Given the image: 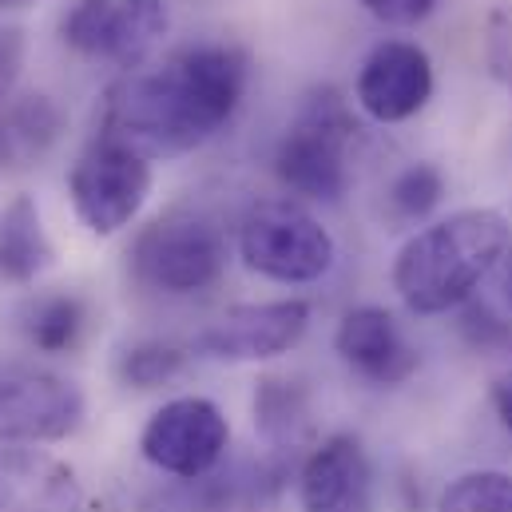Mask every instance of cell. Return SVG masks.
<instances>
[{"label":"cell","mask_w":512,"mask_h":512,"mask_svg":"<svg viewBox=\"0 0 512 512\" xmlns=\"http://www.w3.org/2000/svg\"><path fill=\"white\" fill-rule=\"evenodd\" d=\"M505 298H509V306H512V247H509V255H505Z\"/></svg>","instance_id":"83f0119b"},{"label":"cell","mask_w":512,"mask_h":512,"mask_svg":"<svg viewBox=\"0 0 512 512\" xmlns=\"http://www.w3.org/2000/svg\"><path fill=\"white\" fill-rule=\"evenodd\" d=\"M167 36V4L163 0H116V24L108 60L124 72H135Z\"/></svg>","instance_id":"e0dca14e"},{"label":"cell","mask_w":512,"mask_h":512,"mask_svg":"<svg viewBox=\"0 0 512 512\" xmlns=\"http://www.w3.org/2000/svg\"><path fill=\"white\" fill-rule=\"evenodd\" d=\"M112 24H116V0H76L60 20V36L72 52L88 60H108Z\"/></svg>","instance_id":"ffe728a7"},{"label":"cell","mask_w":512,"mask_h":512,"mask_svg":"<svg viewBox=\"0 0 512 512\" xmlns=\"http://www.w3.org/2000/svg\"><path fill=\"white\" fill-rule=\"evenodd\" d=\"M24 68V28L16 24H0V92L8 96V88L16 84Z\"/></svg>","instance_id":"d4e9b609"},{"label":"cell","mask_w":512,"mask_h":512,"mask_svg":"<svg viewBox=\"0 0 512 512\" xmlns=\"http://www.w3.org/2000/svg\"><path fill=\"white\" fill-rule=\"evenodd\" d=\"M20 330L40 354H68L88 330V306L76 294H40L20 310Z\"/></svg>","instance_id":"2e32d148"},{"label":"cell","mask_w":512,"mask_h":512,"mask_svg":"<svg viewBox=\"0 0 512 512\" xmlns=\"http://www.w3.org/2000/svg\"><path fill=\"white\" fill-rule=\"evenodd\" d=\"M56 262V247L44 231L40 207L32 195H16L0 211V282L28 286Z\"/></svg>","instance_id":"5bb4252c"},{"label":"cell","mask_w":512,"mask_h":512,"mask_svg":"<svg viewBox=\"0 0 512 512\" xmlns=\"http://www.w3.org/2000/svg\"><path fill=\"white\" fill-rule=\"evenodd\" d=\"M509 219L497 207L457 211L425 231H417L393 258L397 298L421 314H449L465 306L489 270L509 255Z\"/></svg>","instance_id":"7a4b0ae2"},{"label":"cell","mask_w":512,"mask_h":512,"mask_svg":"<svg viewBox=\"0 0 512 512\" xmlns=\"http://www.w3.org/2000/svg\"><path fill=\"white\" fill-rule=\"evenodd\" d=\"M255 429L270 445H298L310 433V389L294 378H258L255 385Z\"/></svg>","instance_id":"9a60e30c"},{"label":"cell","mask_w":512,"mask_h":512,"mask_svg":"<svg viewBox=\"0 0 512 512\" xmlns=\"http://www.w3.org/2000/svg\"><path fill=\"white\" fill-rule=\"evenodd\" d=\"M28 0H0V8H24Z\"/></svg>","instance_id":"f1b7e54d"},{"label":"cell","mask_w":512,"mask_h":512,"mask_svg":"<svg viewBox=\"0 0 512 512\" xmlns=\"http://www.w3.org/2000/svg\"><path fill=\"white\" fill-rule=\"evenodd\" d=\"M131 274L171 298L211 290L227 270L223 231L195 211H167L147 223L131 243Z\"/></svg>","instance_id":"277c9868"},{"label":"cell","mask_w":512,"mask_h":512,"mask_svg":"<svg viewBox=\"0 0 512 512\" xmlns=\"http://www.w3.org/2000/svg\"><path fill=\"white\" fill-rule=\"evenodd\" d=\"M489 397H493V409H497V417H501V425L512 433V370L509 374H501L493 389H489Z\"/></svg>","instance_id":"484cf974"},{"label":"cell","mask_w":512,"mask_h":512,"mask_svg":"<svg viewBox=\"0 0 512 512\" xmlns=\"http://www.w3.org/2000/svg\"><path fill=\"white\" fill-rule=\"evenodd\" d=\"M0 512H88L72 465L36 445H0Z\"/></svg>","instance_id":"4fadbf2b"},{"label":"cell","mask_w":512,"mask_h":512,"mask_svg":"<svg viewBox=\"0 0 512 512\" xmlns=\"http://www.w3.org/2000/svg\"><path fill=\"white\" fill-rule=\"evenodd\" d=\"M433 100V60L413 40L378 44L358 72V108L378 124H405Z\"/></svg>","instance_id":"30bf717a"},{"label":"cell","mask_w":512,"mask_h":512,"mask_svg":"<svg viewBox=\"0 0 512 512\" xmlns=\"http://www.w3.org/2000/svg\"><path fill=\"white\" fill-rule=\"evenodd\" d=\"M445 199V175L437 163H409L393 183H389V207L397 219L417 223L433 215Z\"/></svg>","instance_id":"7402d4cb"},{"label":"cell","mask_w":512,"mask_h":512,"mask_svg":"<svg viewBox=\"0 0 512 512\" xmlns=\"http://www.w3.org/2000/svg\"><path fill=\"white\" fill-rule=\"evenodd\" d=\"M485 64L512 100V0H501L485 16Z\"/></svg>","instance_id":"603a6c76"},{"label":"cell","mask_w":512,"mask_h":512,"mask_svg":"<svg viewBox=\"0 0 512 512\" xmlns=\"http://www.w3.org/2000/svg\"><path fill=\"white\" fill-rule=\"evenodd\" d=\"M302 512H374V465L354 433H330L298 469Z\"/></svg>","instance_id":"8fae6325"},{"label":"cell","mask_w":512,"mask_h":512,"mask_svg":"<svg viewBox=\"0 0 512 512\" xmlns=\"http://www.w3.org/2000/svg\"><path fill=\"white\" fill-rule=\"evenodd\" d=\"M4 108H8V104H4V92H0V171L16 159V155H12V139H8V124H4Z\"/></svg>","instance_id":"4316f807"},{"label":"cell","mask_w":512,"mask_h":512,"mask_svg":"<svg viewBox=\"0 0 512 512\" xmlns=\"http://www.w3.org/2000/svg\"><path fill=\"white\" fill-rule=\"evenodd\" d=\"M310 318L314 310L306 298L243 302L195 338V354L211 362H270L278 354H290L306 338Z\"/></svg>","instance_id":"9c48e42d"},{"label":"cell","mask_w":512,"mask_h":512,"mask_svg":"<svg viewBox=\"0 0 512 512\" xmlns=\"http://www.w3.org/2000/svg\"><path fill=\"white\" fill-rule=\"evenodd\" d=\"M338 358L370 385H401L417 374V350L385 306H354L334 330Z\"/></svg>","instance_id":"7c38bea8"},{"label":"cell","mask_w":512,"mask_h":512,"mask_svg":"<svg viewBox=\"0 0 512 512\" xmlns=\"http://www.w3.org/2000/svg\"><path fill=\"white\" fill-rule=\"evenodd\" d=\"M84 409L76 382L32 362H0V445L64 441L80 429Z\"/></svg>","instance_id":"ba28073f"},{"label":"cell","mask_w":512,"mask_h":512,"mask_svg":"<svg viewBox=\"0 0 512 512\" xmlns=\"http://www.w3.org/2000/svg\"><path fill=\"white\" fill-rule=\"evenodd\" d=\"M358 135L354 112L346 108L338 88H314L294 124L274 147V175L278 183L310 203H338L350 187V167L346 151L350 139Z\"/></svg>","instance_id":"3957f363"},{"label":"cell","mask_w":512,"mask_h":512,"mask_svg":"<svg viewBox=\"0 0 512 512\" xmlns=\"http://www.w3.org/2000/svg\"><path fill=\"white\" fill-rule=\"evenodd\" d=\"M187 370V354L167 342H135L120 354L116 378L131 389H159Z\"/></svg>","instance_id":"44dd1931"},{"label":"cell","mask_w":512,"mask_h":512,"mask_svg":"<svg viewBox=\"0 0 512 512\" xmlns=\"http://www.w3.org/2000/svg\"><path fill=\"white\" fill-rule=\"evenodd\" d=\"M151 159L135 151L131 143L116 135H100L96 143L84 147V155L72 163L68 175V199L76 207V219L108 239L131 227V219L143 211L151 195Z\"/></svg>","instance_id":"8992f818"},{"label":"cell","mask_w":512,"mask_h":512,"mask_svg":"<svg viewBox=\"0 0 512 512\" xmlns=\"http://www.w3.org/2000/svg\"><path fill=\"white\" fill-rule=\"evenodd\" d=\"M227 445H231L227 413L199 393L163 401L139 433L143 461L179 481H203L207 473H215Z\"/></svg>","instance_id":"52a82bcc"},{"label":"cell","mask_w":512,"mask_h":512,"mask_svg":"<svg viewBox=\"0 0 512 512\" xmlns=\"http://www.w3.org/2000/svg\"><path fill=\"white\" fill-rule=\"evenodd\" d=\"M4 124L12 139V155L36 159L64 135V112L52 96H20L4 108Z\"/></svg>","instance_id":"ac0fdd59"},{"label":"cell","mask_w":512,"mask_h":512,"mask_svg":"<svg viewBox=\"0 0 512 512\" xmlns=\"http://www.w3.org/2000/svg\"><path fill=\"white\" fill-rule=\"evenodd\" d=\"M374 20H382V24H393V28H413V24H421V20H429L437 8H441V0H358Z\"/></svg>","instance_id":"cb8c5ba5"},{"label":"cell","mask_w":512,"mask_h":512,"mask_svg":"<svg viewBox=\"0 0 512 512\" xmlns=\"http://www.w3.org/2000/svg\"><path fill=\"white\" fill-rule=\"evenodd\" d=\"M437 512H512V473L473 469L453 477L437 497Z\"/></svg>","instance_id":"d6986e66"},{"label":"cell","mask_w":512,"mask_h":512,"mask_svg":"<svg viewBox=\"0 0 512 512\" xmlns=\"http://www.w3.org/2000/svg\"><path fill=\"white\" fill-rule=\"evenodd\" d=\"M251 60L223 40L175 48L163 64L128 72L104 108V131L147 159L187 155L227 128L247 96Z\"/></svg>","instance_id":"6da1fadb"},{"label":"cell","mask_w":512,"mask_h":512,"mask_svg":"<svg viewBox=\"0 0 512 512\" xmlns=\"http://www.w3.org/2000/svg\"><path fill=\"white\" fill-rule=\"evenodd\" d=\"M239 258L270 282L306 286L330 274L334 235L294 199H258L239 223Z\"/></svg>","instance_id":"5b68a950"}]
</instances>
